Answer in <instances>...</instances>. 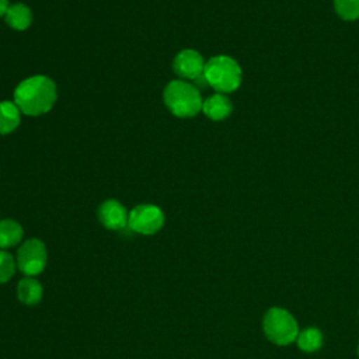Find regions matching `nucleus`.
<instances>
[{
  "instance_id": "obj_18",
  "label": "nucleus",
  "mask_w": 359,
  "mask_h": 359,
  "mask_svg": "<svg viewBox=\"0 0 359 359\" xmlns=\"http://www.w3.org/2000/svg\"><path fill=\"white\" fill-rule=\"evenodd\" d=\"M358 355H359V346H358Z\"/></svg>"
},
{
  "instance_id": "obj_8",
  "label": "nucleus",
  "mask_w": 359,
  "mask_h": 359,
  "mask_svg": "<svg viewBox=\"0 0 359 359\" xmlns=\"http://www.w3.org/2000/svg\"><path fill=\"white\" fill-rule=\"evenodd\" d=\"M98 219L104 227L109 230H121L128 226L129 213L121 202L107 199L98 208Z\"/></svg>"
},
{
  "instance_id": "obj_7",
  "label": "nucleus",
  "mask_w": 359,
  "mask_h": 359,
  "mask_svg": "<svg viewBox=\"0 0 359 359\" xmlns=\"http://www.w3.org/2000/svg\"><path fill=\"white\" fill-rule=\"evenodd\" d=\"M205 60L195 49H182L177 53L172 62V69L178 77L184 80H195L203 76Z\"/></svg>"
},
{
  "instance_id": "obj_5",
  "label": "nucleus",
  "mask_w": 359,
  "mask_h": 359,
  "mask_svg": "<svg viewBox=\"0 0 359 359\" xmlns=\"http://www.w3.org/2000/svg\"><path fill=\"white\" fill-rule=\"evenodd\" d=\"M164 224L163 210L151 203H142L129 212L128 226L132 231L150 236L157 233Z\"/></svg>"
},
{
  "instance_id": "obj_16",
  "label": "nucleus",
  "mask_w": 359,
  "mask_h": 359,
  "mask_svg": "<svg viewBox=\"0 0 359 359\" xmlns=\"http://www.w3.org/2000/svg\"><path fill=\"white\" fill-rule=\"evenodd\" d=\"M15 259L11 254L0 250V283L8 282L15 272Z\"/></svg>"
},
{
  "instance_id": "obj_6",
  "label": "nucleus",
  "mask_w": 359,
  "mask_h": 359,
  "mask_svg": "<svg viewBox=\"0 0 359 359\" xmlns=\"http://www.w3.org/2000/svg\"><path fill=\"white\" fill-rule=\"evenodd\" d=\"M46 247L39 238H28L17 251V266L27 276L41 273L46 266Z\"/></svg>"
},
{
  "instance_id": "obj_11",
  "label": "nucleus",
  "mask_w": 359,
  "mask_h": 359,
  "mask_svg": "<svg viewBox=\"0 0 359 359\" xmlns=\"http://www.w3.org/2000/svg\"><path fill=\"white\" fill-rule=\"evenodd\" d=\"M21 122V111L14 101H0V135L14 132Z\"/></svg>"
},
{
  "instance_id": "obj_4",
  "label": "nucleus",
  "mask_w": 359,
  "mask_h": 359,
  "mask_svg": "<svg viewBox=\"0 0 359 359\" xmlns=\"http://www.w3.org/2000/svg\"><path fill=\"white\" fill-rule=\"evenodd\" d=\"M262 328L271 342L282 346L292 344L299 335L294 317L282 307H272L265 313Z\"/></svg>"
},
{
  "instance_id": "obj_15",
  "label": "nucleus",
  "mask_w": 359,
  "mask_h": 359,
  "mask_svg": "<svg viewBox=\"0 0 359 359\" xmlns=\"http://www.w3.org/2000/svg\"><path fill=\"white\" fill-rule=\"evenodd\" d=\"M337 14L346 21L359 18V0H334Z\"/></svg>"
},
{
  "instance_id": "obj_13",
  "label": "nucleus",
  "mask_w": 359,
  "mask_h": 359,
  "mask_svg": "<svg viewBox=\"0 0 359 359\" xmlns=\"http://www.w3.org/2000/svg\"><path fill=\"white\" fill-rule=\"evenodd\" d=\"M22 227L13 219L0 220V248H10L17 245L22 238Z\"/></svg>"
},
{
  "instance_id": "obj_9",
  "label": "nucleus",
  "mask_w": 359,
  "mask_h": 359,
  "mask_svg": "<svg viewBox=\"0 0 359 359\" xmlns=\"http://www.w3.org/2000/svg\"><path fill=\"white\" fill-rule=\"evenodd\" d=\"M231 101L222 93H216L202 102V112L212 121H223L231 114Z\"/></svg>"
},
{
  "instance_id": "obj_1",
  "label": "nucleus",
  "mask_w": 359,
  "mask_h": 359,
  "mask_svg": "<svg viewBox=\"0 0 359 359\" xmlns=\"http://www.w3.org/2000/svg\"><path fill=\"white\" fill-rule=\"evenodd\" d=\"M56 97L55 81L42 74L22 80L14 90V102L22 114L29 116L46 114L53 107Z\"/></svg>"
},
{
  "instance_id": "obj_12",
  "label": "nucleus",
  "mask_w": 359,
  "mask_h": 359,
  "mask_svg": "<svg viewBox=\"0 0 359 359\" xmlns=\"http://www.w3.org/2000/svg\"><path fill=\"white\" fill-rule=\"evenodd\" d=\"M17 297L27 306H34L42 299V285L34 278H24L17 285Z\"/></svg>"
},
{
  "instance_id": "obj_3",
  "label": "nucleus",
  "mask_w": 359,
  "mask_h": 359,
  "mask_svg": "<svg viewBox=\"0 0 359 359\" xmlns=\"http://www.w3.org/2000/svg\"><path fill=\"white\" fill-rule=\"evenodd\" d=\"M203 79L217 93H231L240 87L241 67L227 55H217L205 63Z\"/></svg>"
},
{
  "instance_id": "obj_2",
  "label": "nucleus",
  "mask_w": 359,
  "mask_h": 359,
  "mask_svg": "<svg viewBox=\"0 0 359 359\" xmlns=\"http://www.w3.org/2000/svg\"><path fill=\"white\" fill-rule=\"evenodd\" d=\"M170 112L178 118H192L202 111V98L195 86L185 80L170 81L163 93Z\"/></svg>"
},
{
  "instance_id": "obj_17",
  "label": "nucleus",
  "mask_w": 359,
  "mask_h": 359,
  "mask_svg": "<svg viewBox=\"0 0 359 359\" xmlns=\"http://www.w3.org/2000/svg\"><path fill=\"white\" fill-rule=\"evenodd\" d=\"M8 0H0V18L1 17H4V14H6V11H7V8H8Z\"/></svg>"
},
{
  "instance_id": "obj_14",
  "label": "nucleus",
  "mask_w": 359,
  "mask_h": 359,
  "mask_svg": "<svg viewBox=\"0 0 359 359\" xmlns=\"http://www.w3.org/2000/svg\"><path fill=\"white\" fill-rule=\"evenodd\" d=\"M296 342L303 352H316L323 346V334L318 328L309 327L299 332Z\"/></svg>"
},
{
  "instance_id": "obj_10",
  "label": "nucleus",
  "mask_w": 359,
  "mask_h": 359,
  "mask_svg": "<svg viewBox=\"0 0 359 359\" xmlns=\"http://www.w3.org/2000/svg\"><path fill=\"white\" fill-rule=\"evenodd\" d=\"M4 20L13 29L24 31L32 22V13L29 7L25 6L24 3H14L8 6L4 14Z\"/></svg>"
}]
</instances>
